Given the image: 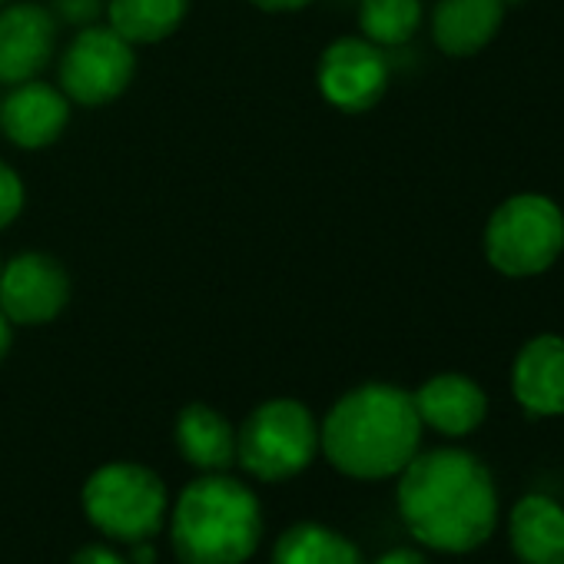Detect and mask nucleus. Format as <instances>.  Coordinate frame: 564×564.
I'll use <instances>...</instances> for the list:
<instances>
[{"mask_svg":"<svg viewBox=\"0 0 564 564\" xmlns=\"http://www.w3.org/2000/svg\"><path fill=\"white\" fill-rule=\"evenodd\" d=\"M399 514L412 538L442 554L481 547L498 524V488L465 448L419 452L399 471Z\"/></svg>","mask_w":564,"mask_h":564,"instance_id":"nucleus-1","label":"nucleus"},{"mask_svg":"<svg viewBox=\"0 0 564 564\" xmlns=\"http://www.w3.org/2000/svg\"><path fill=\"white\" fill-rule=\"evenodd\" d=\"M319 445L336 471L379 481L399 475L422 445V419L412 392L369 382L346 392L319 429Z\"/></svg>","mask_w":564,"mask_h":564,"instance_id":"nucleus-2","label":"nucleus"},{"mask_svg":"<svg viewBox=\"0 0 564 564\" xmlns=\"http://www.w3.org/2000/svg\"><path fill=\"white\" fill-rule=\"evenodd\" d=\"M170 534L183 564H242L262 541L259 498L226 471L199 475L183 488Z\"/></svg>","mask_w":564,"mask_h":564,"instance_id":"nucleus-3","label":"nucleus"},{"mask_svg":"<svg viewBox=\"0 0 564 564\" xmlns=\"http://www.w3.org/2000/svg\"><path fill=\"white\" fill-rule=\"evenodd\" d=\"M564 252V213L541 193L505 199L485 226V256L508 279L547 272Z\"/></svg>","mask_w":564,"mask_h":564,"instance_id":"nucleus-4","label":"nucleus"},{"mask_svg":"<svg viewBox=\"0 0 564 564\" xmlns=\"http://www.w3.org/2000/svg\"><path fill=\"white\" fill-rule=\"evenodd\" d=\"M319 425L296 399H269L236 432V458L259 481H286L313 465Z\"/></svg>","mask_w":564,"mask_h":564,"instance_id":"nucleus-5","label":"nucleus"},{"mask_svg":"<svg viewBox=\"0 0 564 564\" xmlns=\"http://www.w3.org/2000/svg\"><path fill=\"white\" fill-rule=\"evenodd\" d=\"M84 511L113 541L140 544L163 528L166 485L147 465L110 462L87 478Z\"/></svg>","mask_w":564,"mask_h":564,"instance_id":"nucleus-6","label":"nucleus"},{"mask_svg":"<svg viewBox=\"0 0 564 564\" xmlns=\"http://www.w3.org/2000/svg\"><path fill=\"white\" fill-rule=\"evenodd\" d=\"M137 70L133 44L113 28H84L61 61V90L67 100L100 107L117 100Z\"/></svg>","mask_w":564,"mask_h":564,"instance_id":"nucleus-7","label":"nucleus"},{"mask_svg":"<svg viewBox=\"0 0 564 564\" xmlns=\"http://www.w3.org/2000/svg\"><path fill=\"white\" fill-rule=\"evenodd\" d=\"M67 300V269L44 252H24L0 269V310L11 326H44L64 313Z\"/></svg>","mask_w":564,"mask_h":564,"instance_id":"nucleus-8","label":"nucleus"},{"mask_svg":"<svg viewBox=\"0 0 564 564\" xmlns=\"http://www.w3.org/2000/svg\"><path fill=\"white\" fill-rule=\"evenodd\" d=\"M389 87V61L366 37H343L319 61L323 97L349 113H362L382 100Z\"/></svg>","mask_w":564,"mask_h":564,"instance_id":"nucleus-9","label":"nucleus"},{"mask_svg":"<svg viewBox=\"0 0 564 564\" xmlns=\"http://www.w3.org/2000/svg\"><path fill=\"white\" fill-rule=\"evenodd\" d=\"M57 41L54 14L41 4H14L0 14V84L37 80Z\"/></svg>","mask_w":564,"mask_h":564,"instance_id":"nucleus-10","label":"nucleus"},{"mask_svg":"<svg viewBox=\"0 0 564 564\" xmlns=\"http://www.w3.org/2000/svg\"><path fill=\"white\" fill-rule=\"evenodd\" d=\"M70 120V100L64 90L41 84V80H24L14 84V90L0 100V127H4L8 140L24 150H41L51 147Z\"/></svg>","mask_w":564,"mask_h":564,"instance_id":"nucleus-11","label":"nucleus"},{"mask_svg":"<svg viewBox=\"0 0 564 564\" xmlns=\"http://www.w3.org/2000/svg\"><path fill=\"white\" fill-rule=\"evenodd\" d=\"M514 402L538 419L564 415V339L534 336L521 346L511 366Z\"/></svg>","mask_w":564,"mask_h":564,"instance_id":"nucleus-12","label":"nucleus"},{"mask_svg":"<svg viewBox=\"0 0 564 564\" xmlns=\"http://www.w3.org/2000/svg\"><path fill=\"white\" fill-rule=\"evenodd\" d=\"M412 399H415L422 425H429L448 438L471 435L488 415V399H485L481 386L458 372L432 376Z\"/></svg>","mask_w":564,"mask_h":564,"instance_id":"nucleus-13","label":"nucleus"},{"mask_svg":"<svg viewBox=\"0 0 564 564\" xmlns=\"http://www.w3.org/2000/svg\"><path fill=\"white\" fill-rule=\"evenodd\" d=\"M501 21V0H438L432 11V37L442 54L471 57L495 41Z\"/></svg>","mask_w":564,"mask_h":564,"instance_id":"nucleus-14","label":"nucleus"},{"mask_svg":"<svg viewBox=\"0 0 564 564\" xmlns=\"http://www.w3.org/2000/svg\"><path fill=\"white\" fill-rule=\"evenodd\" d=\"M508 541L521 564H564V508L547 495H528L511 508Z\"/></svg>","mask_w":564,"mask_h":564,"instance_id":"nucleus-15","label":"nucleus"},{"mask_svg":"<svg viewBox=\"0 0 564 564\" xmlns=\"http://www.w3.org/2000/svg\"><path fill=\"white\" fill-rule=\"evenodd\" d=\"M176 448L203 475L226 471L236 462V432L216 409L193 402L176 419Z\"/></svg>","mask_w":564,"mask_h":564,"instance_id":"nucleus-16","label":"nucleus"},{"mask_svg":"<svg viewBox=\"0 0 564 564\" xmlns=\"http://www.w3.org/2000/svg\"><path fill=\"white\" fill-rule=\"evenodd\" d=\"M272 564H366L362 551L319 521H300L279 534Z\"/></svg>","mask_w":564,"mask_h":564,"instance_id":"nucleus-17","label":"nucleus"},{"mask_svg":"<svg viewBox=\"0 0 564 564\" xmlns=\"http://www.w3.org/2000/svg\"><path fill=\"white\" fill-rule=\"evenodd\" d=\"M186 8L189 0H110V28L130 44H156L183 24Z\"/></svg>","mask_w":564,"mask_h":564,"instance_id":"nucleus-18","label":"nucleus"},{"mask_svg":"<svg viewBox=\"0 0 564 564\" xmlns=\"http://www.w3.org/2000/svg\"><path fill=\"white\" fill-rule=\"evenodd\" d=\"M422 24V0H362L359 28L376 47H402Z\"/></svg>","mask_w":564,"mask_h":564,"instance_id":"nucleus-19","label":"nucleus"},{"mask_svg":"<svg viewBox=\"0 0 564 564\" xmlns=\"http://www.w3.org/2000/svg\"><path fill=\"white\" fill-rule=\"evenodd\" d=\"M21 206H24V183L8 163H0V229L18 219Z\"/></svg>","mask_w":564,"mask_h":564,"instance_id":"nucleus-20","label":"nucleus"},{"mask_svg":"<svg viewBox=\"0 0 564 564\" xmlns=\"http://www.w3.org/2000/svg\"><path fill=\"white\" fill-rule=\"evenodd\" d=\"M54 11L61 21L74 28H94V21L104 11V0H54Z\"/></svg>","mask_w":564,"mask_h":564,"instance_id":"nucleus-21","label":"nucleus"},{"mask_svg":"<svg viewBox=\"0 0 564 564\" xmlns=\"http://www.w3.org/2000/svg\"><path fill=\"white\" fill-rule=\"evenodd\" d=\"M70 564H130V561L123 554H117L113 547H107V544H87V547H80L74 554Z\"/></svg>","mask_w":564,"mask_h":564,"instance_id":"nucleus-22","label":"nucleus"},{"mask_svg":"<svg viewBox=\"0 0 564 564\" xmlns=\"http://www.w3.org/2000/svg\"><path fill=\"white\" fill-rule=\"evenodd\" d=\"M376 564H429V561H425V554L415 551V547H392V551H386Z\"/></svg>","mask_w":564,"mask_h":564,"instance_id":"nucleus-23","label":"nucleus"},{"mask_svg":"<svg viewBox=\"0 0 564 564\" xmlns=\"http://www.w3.org/2000/svg\"><path fill=\"white\" fill-rule=\"evenodd\" d=\"M252 4H256L259 11H272V14H279V11H300V8L313 4V0H252Z\"/></svg>","mask_w":564,"mask_h":564,"instance_id":"nucleus-24","label":"nucleus"},{"mask_svg":"<svg viewBox=\"0 0 564 564\" xmlns=\"http://www.w3.org/2000/svg\"><path fill=\"white\" fill-rule=\"evenodd\" d=\"M8 349H11V319L4 316V310H0V362H4Z\"/></svg>","mask_w":564,"mask_h":564,"instance_id":"nucleus-25","label":"nucleus"},{"mask_svg":"<svg viewBox=\"0 0 564 564\" xmlns=\"http://www.w3.org/2000/svg\"><path fill=\"white\" fill-rule=\"evenodd\" d=\"M137 551H133V564H153V547L147 544V541H140V544H133Z\"/></svg>","mask_w":564,"mask_h":564,"instance_id":"nucleus-26","label":"nucleus"},{"mask_svg":"<svg viewBox=\"0 0 564 564\" xmlns=\"http://www.w3.org/2000/svg\"><path fill=\"white\" fill-rule=\"evenodd\" d=\"M501 4H505V11H508V8H521L524 0H501Z\"/></svg>","mask_w":564,"mask_h":564,"instance_id":"nucleus-27","label":"nucleus"},{"mask_svg":"<svg viewBox=\"0 0 564 564\" xmlns=\"http://www.w3.org/2000/svg\"><path fill=\"white\" fill-rule=\"evenodd\" d=\"M0 269H4V262H0Z\"/></svg>","mask_w":564,"mask_h":564,"instance_id":"nucleus-28","label":"nucleus"}]
</instances>
